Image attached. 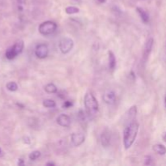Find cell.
<instances>
[{
  "mask_svg": "<svg viewBox=\"0 0 166 166\" xmlns=\"http://www.w3.org/2000/svg\"><path fill=\"white\" fill-rule=\"evenodd\" d=\"M139 131V124L136 121L130 122L123 132V144L125 149H129L134 144Z\"/></svg>",
  "mask_w": 166,
  "mask_h": 166,
  "instance_id": "obj_1",
  "label": "cell"
},
{
  "mask_svg": "<svg viewBox=\"0 0 166 166\" xmlns=\"http://www.w3.org/2000/svg\"><path fill=\"white\" fill-rule=\"evenodd\" d=\"M84 106L88 115H94L98 111V102L92 92H87L84 96Z\"/></svg>",
  "mask_w": 166,
  "mask_h": 166,
  "instance_id": "obj_2",
  "label": "cell"
},
{
  "mask_svg": "<svg viewBox=\"0 0 166 166\" xmlns=\"http://www.w3.org/2000/svg\"><path fill=\"white\" fill-rule=\"evenodd\" d=\"M56 29H57L56 23L50 21V20L41 23L38 28L39 32L44 36H48V35L54 33V32L56 31Z\"/></svg>",
  "mask_w": 166,
  "mask_h": 166,
  "instance_id": "obj_3",
  "label": "cell"
},
{
  "mask_svg": "<svg viewBox=\"0 0 166 166\" xmlns=\"http://www.w3.org/2000/svg\"><path fill=\"white\" fill-rule=\"evenodd\" d=\"M59 49L63 54L69 53L74 46V41L69 37H63L59 41Z\"/></svg>",
  "mask_w": 166,
  "mask_h": 166,
  "instance_id": "obj_4",
  "label": "cell"
},
{
  "mask_svg": "<svg viewBox=\"0 0 166 166\" xmlns=\"http://www.w3.org/2000/svg\"><path fill=\"white\" fill-rule=\"evenodd\" d=\"M48 54H49V49L45 44H40L36 47L35 54L38 59H45L48 56Z\"/></svg>",
  "mask_w": 166,
  "mask_h": 166,
  "instance_id": "obj_5",
  "label": "cell"
},
{
  "mask_svg": "<svg viewBox=\"0 0 166 166\" xmlns=\"http://www.w3.org/2000/svg\"><path fill=\"white\" fill-rule=\"evenodd\" d=\"M102 99L104 102L107 105H113L116 101V95L114 93V92H113L111 90H108L104 93Z\"/></svg>",
  "mask_w": 166,
  "mask_h": 166,
  "instance_id": "obj_6",
  "label": "cell"
},
{
  "mask_svg": "<svg viewBox=\"0 0 166 166\" xmlns=\"http://www.w3.org/2000/svg\"><path fill=\"white\" fill-rule=\"evenodd\" d=\"M153 43H154V40H153V38H149L146 44L144 45V53H143V61L144 63H145L148 59L149 54L152 51V49H153Z\"/></svg>",
  "mask_w": 166,
  "mask_h": 166,
  "instance_id": "obj_7",
  "label": "cell"
},
{
  "mask_svg": "<svg viewBox=\"0 0 166 166\" xmlns=\"http://www.w3.org/2000/svg\"><path fill=\"white\" fill-rule=\"evenodd\" d=\"M71 139L73 145L76 147H79L84 142L85 137L82 133H73L71 136Z\"/></svg>",
  "mask_w": 166,
  "mask_h": 166,
  "instance_id": "obj_8",
  "label": "cell"
},
{
  "mask_svg": "<svg viewBox=\"0 0 166 166\" xmlns=\"http://www.w3.org/2000/svg\"><path fill=\"white\" fill-rule=\"evenodd\" d=\"M110 141H111V135L109 130L106 129L104 130L103 133L101 135V142L102 146H104L105 148H107L110 145Z\"/></svg>",
  "mask_w": 166,
  "mask_h": 166,
  "instance_id": "obj_9",
  "label": "cell"
},
{
  "mask_svg": "<svg viewBox=\"0 0 166 166\" xmlns=\"http://www.w3.org/2000/svg\"><path fill=\"white\" fill-rule=\"evenodd\" d=\"M57 123L63 127H69L71 126V118L67 114H60L57 117Z\"/></svg>",
  "mask_w": 166,
  "mask_h": 166,
  "instance_id": "obj_10",
  "label": "cell"
},
{
  "mask_svg": "<svg viewBox=\"0 0 166 166\" xmlns=\"http://www.w3.org/2000/svg\"><path fill=\"white\" fill-rule=\"evenodd\" d=\"M136 11L139 13L140 18L144 21V23L147 24V23L149 22V15H148V12L145 10L143 9L142 7H137Z\"/></svg>",
  "mask_w": 166,
  "mask_h": 166,
  "instance_id": "obj_11",
  "label": "cell"
},
{
  "mask_svg": "<svg viewBox=\"0 0 166 166\" xmlns=\"http://www.w3.org/2000/svg\"><path fill=\"white\" fill-rule=\"evenodd\" d=\"M24 41H23V40H19L15 45L11 46L16 56L19 55V54L22 52L23 49H24Z\"/></svg>",
  "mask_w": 166,
  "mask_h": 166,
  "instance_id": "obj_12",
  "label": "cell"
},
{
  "mask_svg": "<svg viewBox=\"0 0 166 166\" xmlns=\"http://www.w3.org/2000/svg\"><path fill=\"white\" fill-rule=\"evenodd\" d=\"M108 54H109V67L113 71L116 67V59L112 51H109Z\"/></svg>",
  "mask_w": 166,
  "mask_h": 166,
  "instance_id": "obj_13",
  "label": "cell"
},
{
  "mask_svg": "<svg viewBox=\"0 0 166 166\" xmlns=\"http://www.w3.org/2000/svg\"><path fill=\"white\" fill-rule=\"evenodd\" d=\"M153 149L155 153L159 154V155L163 156V155L166 154V148L162 144H155L153 147Z\"/></svg>",
  "mask_w": 166,
  "mask_h": 166,
  "instance_id": "obj_14",
  "label": "cell"
},
{
  "mask_svg": "<svg viewBox=\"0 0 166 166\" xmlns=\"http://www.w3.org/2000/svg\"><path fill=\"white\" fill-rule=\"evenodd\" d=\"M45 91L47 93L53 94V93H56L57 92L58 88L55 86V84H54L53 83H50V84H48L47 85L45 86Z\"/></svg>",
  "mask_w": 166,
  "mask_h": 166,
  "instance_id": "obj_15",
  "label": "cell"
},
{
  "mask_svg": "<svg viewBox=\"0 0 166 166\" xmlns=\"http://www.w3.org/2000/svg\"><path fill=\"white\" fill-rule=\"evenodd\" d=\"M65 11L66 13L68 15H72V14H76L80 12V9L76 7H73V6H70L65 8Z\"/></svg>",
  "mask_w": 166,
  "mask_h": 166,
  "instance_id": "obj_16",
  "label": "cell"
},
{
  "mask_svg": "<svg viewBox=\"0 0 166 166\" xmlns=\"http://www.w3.org/2000/svg\"><path fill=\"white\" fill-rule=\"evenodd\" d=\"M16 57V55L15 54L12 47H10V48L7 49V51H6V58H7V59H9V60H11V59H15Z\"/></svg>",
  "mask_w": 166,
  "mask_h": 166,
  "instance_id": "obj_17",
  "label": "cell"
},
{
  "mask_svg": "<svg viewBox=\"0 0 166 166\" xmlns=\"http://www.w3.org/2000/svg\"><path fill=\"white\" fill-rule=\"evenodd\" d=\"M43 105L46 108H54L56 106V103L53 100L50 99H45L43 101Z\"/></svg>",
  "mask_w": 166,
  "mask_h": 166,
  "instance_id": "obj_18",
  "label": "cell"
},
{
  "mask_svg": "<svg viewBox=\"0 0 166 166\" xmlns=\"http://www.w3.org/2000/svg\"><path fill=\"white\" fill-rule=\"evenodd\" d=\"M7 88L11 91V92H15L18 89V85L15 82H9L7 84Z\"/></svg>",
  "mask_w": 166,
  "mask_h": 166,
  "instance_id": "obj_19",
  "label": "cell"
},
{
  "mask_svg": "<svg viewBox=\"0 0 166 166\" xmlns=\"http://www.w3.org/2000/svg\"><path fill=\"white\" fill-rule=\"evenodd\" d=\"M40 157V153L39 151H34V152H32L29 154V159L31 160V161H36V159H38L39 157Z\"/></svg>",
  "mask_w": 166,
  "mask_h": 166,
  "instance_id": "obj_20",
  "label": "cell"
},
{
  "mask_svg": "<svg viewBox=\"0 0 166 166\" xmlns=\"http://www.w3.org/2000/svg\"><path fill=\"white\" fill-rule=\"evenodd\" d=\"M136 106H132V107L130 108V110H129V117L130 118H134L135 117V115H136Z\"/></svg>",
  "mask_w": 166,
  "mask_h": 166,
  "instance_id": "obj_21",
  "label": "cell"
},
{
  "mask_svg": "<svg viewBox=\"0 0 166 166\" xmlns=\"http://www.w3.org/2000/svg\"><path fill=\"white\" fill-rule=\"evenodd\" d=\"M151 164H152V157H150V156L146 157V158H145V163H144V165H150Z\"/></svg>",
  "mask_w": 166,
  "mask_h": 166,
  "instance_id": "obj_22",
  "label": "cell"
},
{
  "mask_svg": "<svg viewBox=\"0 0 166 166\" xmlns=\"http://www.w3.org/2000/svg\"><path fill=\"white\" fill-rule=\"evenodd\" d=\"M72 105H73V104H72L71 101H65L64 104L63 105V107L65 108V109H67V108H70L71 106H72Z\"/></svg>",
  "mask_w": 166,
  "mask_h": 166,
  "instance_id": "obj_23",
  "label": "cell"
},
{
  "mask_svg": "<svg viewBox=\"0 0 166 166\" xmlns=\"http://www.w3.org/2000/svg\"><path fill=\"white\" fill-rule=\"evenodd\" d=\"M24 142L25 143V144H29L30 143H31V141H30V139L28 138V137H25V138H24Z\"/></svg>",
  "mask_w": 166,
  "mask_h": 166,
  "instance_id": "obj_24",
  "label": "cell"
},
{
  "mask_svg": "<svg viewBox=\"0 0 166 166\" xmlns=\"http://www.w3.org/2000/svg\"><path fill=\"white\" fill-rule=\"evenodd\" d=\"M24 164V161H23L22 159H20V160H19V161H18L19 165H23Z\"/></svg>",
  "mask_w": 166,
  "mask_h": 166,
  "instance_id": "obj_25",
  "label": "cell"
},
{
  "mask_svg": "<svg viewBox=\"0 0 166 166\" xmlns=\"http://www.w3.org/2000/svg\"><path fill=\"white\" fill-rule=\"evenodd\" d=\"M163 140L166 143V132L165 133H164V135H163Z\"/></svg>",
  "mask_w": 166,
  "mask_h": 166,
  "instance_id": "obj_26",
  "label": "cell"
},
{
  "mask_svg": "<svg viewBox=\"0 0 166 166\" xmlns=\"http://www.w3.org/2000/svg\"><path fill=\"white\" fill-rule=\"evenodd\" d=\"M46 165H54V163H53V162H49V163L46 164Z\"/></svg>",
  "mask_w": 166,
  "mask_h": 166,
  "instance_id": "obj_27",
  "label": "cell"
},
{
  "mask_svg": "<svg viewBox=\"0 0 166 166\" xmlns=\"http://www.w3.org/2000/svg\"><path fill=\"white\" fill-rule=\"evenodd\" d=\"M99 3H105V1L106 0H98Z\"/></svg>",
  "mask_w": 166,
  "mask_h": 166,
  "instance_id": "obj_28",
  "label": "cell"
},
{
  "mask_svg": "<svg viewBox=\"0 0 166 166\" xmlns=\"http://www.w3.org/2000/svg\"><path fill=\"white\" fill-rule=\"evenodd\" d=\"M165 107H166V96H165Z\"/></svg>",
  "mask_w": 166,
  "mask_h": 166,
  "instance_id": "obj_29",
  "label": "cell"
},
{
  "mask_svg": "<svg viewBox=\"0 0 166 166\" xmlns=\"http://www.w3.org/2000/svg\"><path fill=\"white\" fill-rule=\"evenodd\" d=\"M75 1H79V0H75Z\"/></svg>",
  "mask_w": 166,
  "mask_h": 166,
  "instance_id": "obj_30",
  "label": "cell"
}]
</instances>
